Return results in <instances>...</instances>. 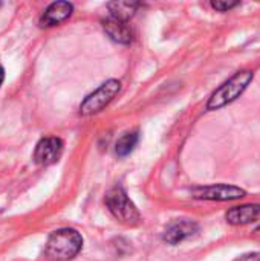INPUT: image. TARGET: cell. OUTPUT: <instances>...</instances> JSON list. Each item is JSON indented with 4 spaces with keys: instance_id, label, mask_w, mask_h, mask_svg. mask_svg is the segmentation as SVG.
Listing matches in <instances>:
<instances>
[{
    "instance_id": "obj_1",
    "label": "cell",
    "mask_w": 260,
    "mask_h": 261,
    "mask_svg": "<svg viewBox=\"0 0 260 261\" xmlns=\"http://www.w3.org/2000/svg\"><path fill=\"white\" fill-rule=\"evenodd\" d=\"M253 78H254V73L250 69H244V70L236 72L231 78H228L225 83H222L210 95V98L207 101V110H210V112L219 110V109L234 102L248 89Z\"/></svg>"
},
{
    "instance_id": "obj_2",
    "label": "cell",
    "mask_w": 260,
    "mask_h": 261,
    "mask_svg": "<svg viewBox=\"0 0 260 261\" xmlns=\"http://www.w3.org/2000/svg\"><path fill=\"white\" fill-rule=\"evenodd\" d=\"M83 248V237L75 229H58L54 231L46 243V254L54 260H72L80 254Z\"/></svg>"
},
{
    "instance_id": "obj_3",
    "label": "cell",
    "mask_w": 260,
    "mask_h": 261,
    "mask_svg": "<svg viewBox=\"0 0 260 261\" xmlns=\"http://www.w3.org/2000/svg\"><path fill=\"white\" fill-rule=\"evenodd\" d=\"M106 206L110 214L126 226H136L141 223V214L138 208L121 187H113L106 194Z\"/></svg>"
},
{
    "instance_id": "obj_4",
    "label": "cell",
    "mask_w": 260,
    "mask_h": 261,
    "mask_svg": "<svg viewBox=\"0 0 260 261\" xmlns=\"http://www.w3.org/2000/svg\"><path fill=\"white\" fill-rule=\"evenodd\" d=\"M120 89H121V83L118 80L106 81L95 92H92L90 95H87L84 98V101L80 106V113L87 116V115H95V113L101 112L120 93Z\"/></svg>"
},
{
    "instance_id": "obj_5",
    "label": "cell",
    "mask_w": 260,
    "mask_h": 261,
    "mask_svg": "<svg viewBox=\"0 0 260 261\" xmlns=\"http://www.w3.org/2000/svg\"><path fill=\"white\" fill-rule=\"evenodd\" d=\"M192 196L199 200H211V202H228V200H238L247 196V191L234 187V185H210V187H199L192 190Z\"/></svg>"
},
{
    "instance_id": "obj_6",
    "label": "cell",
    "mask_w": 260,
    "mask_h": 261,
    "mask_svg": "<svg viewBox=\"0 0 260 261\" xmlns=\"http://www.w3.org/2000/svg\"><path fill=\"white\" fill-rule=\"evenodd\" d=\"M63 154V141L58 138H43L34 150V162L40 167H48L55 162Z\"/></svg>"
},
{
    "instance_id": "obj_7",
    "label": "cell",
    "mask_w": 260,
    "mask_h": 261,
    "mask_svg": "<svg viewBox=\"0 0 260 261\" xmlns=\"http://www.w3.org/2000/svg\"><path fill=\"white\" fill-rule=\"evenodd\" d=\"M199 231V226L196 222L187 220V219H181V220H175L172 222L166 232H164V242H167L169 245H179L184 240L196 236Z\"/></svg>"
},
{
    "instance_id": "obj_8",
    "label": "cell",
    "mask_w": 260,
    "mask_h": 261,
    "mask_svg": "<svg viewBox=\"0 0 260 261\" xmlns=\"http://www.w3.org/2000/svg\"><path fill=\"white\" fill-rule=\"evenodd\" d=\"M225 219H227V223H230L233 226H242V225H250V223L259 222L260 203L234 206L227 211Z\"/></svg>"
},
{
    "instance_id": "obj_9",
    "label": "cell",
    "mask_w": 260,
    "mask_h": 261,
    "mask_svg": "<svg viewBox=\"0 0 260 261\" xmlns=\"http://www.w3.org/2000/svg\"><path fill=\"white\" fill-rule=\"evenodd\" d=\"M72 11H74L72 3H69V2H54L44 9V12L41 15V26L49 28V26L60 24V23H63L64 20H67L70 17Z\"/></svg>"
},
{
    "instance_id": "obj_10",
    "label": "cell",
    "mask_w": 260,
    "mask_h": 261,
    "mask_svg": "<svg viewBox=\"0 0 260 261\" xmlns=\"http://www.w3.org/2000/svg\"><path fill=\"white\" fill-rule=\"evenodd\" d=\"M103 29L113 41L120 44H129L132 41V29L127 24V21L109 15L107 18L103 20Z\"/></svg>"
},
{
    "instance_id": "obj_11",
    "label": "cell",
    "mask_w": 260,
    "mask_h": 261,
    "mask_svg": "<svg viewBox=\"0 0 260 261\" xmlns=\"http://www.w3.org/2000/svg\"><path fill=\"white\" fill-rule=\"evenodd\" d=\"M138 6L139 3H135V2H110L107 5L110 11V17H115L123 21H127L130 17H133Z\"/></svg>"
},
{
    "instance_id": "obj_12",
    "label": "cell",
    "mask_w": 260,
    "mask_h": 261,
    "mask_svg": "<svg viewBox=\"0 0 260 261\" xmlns=\"http://www.w3.org/2000/svg\"><path fill=\"white\" fill-rule=\"evenodd\" d=\"M138 141H139V133L138 132H129V133H124L118 141H116V145H115V153L118 158H126L129 156L135 147L138 145Z\"/></svg>"
},
{
    "instance_id": "obj_13",
    "label": "cell",
    "mask_w": 260,
    "mask_h": 261,
    "mask_svg": "<svg viewBox=\"0 0 260 261\" xmlns=\"http://www.w3.org/2000/svg\"><path fill=\"white\" fill-rule=\"evenodd\" d=\"M241 3L239 2H222V0H216V2H211V8L219 11V12H227L236 6H239Z\"/></svg>"
},
{
    "instance_id": "obj_14",
    "label": "cell",
    "mask_w": 260,
    "mask_h": 261,
    "mask_svg": "<svg viewBox=\"0 0 260 261\" xmlns=\"http://www.w3.org/2000/svg\"><path fill=\"white\" fill-rule=\"evenodd\" d=\"M234 261H260V252H250V254L241 255Z\"/></svg>"
},
{
    "instance_id": "obj_15",
    "label": "cell",
    "mask_w": 260,
    "mask_h": 261,
    "mask_svg": "<svg viewBox=\"0 0 260 261\" xmlns=\"http://www.w3.org/2000/svg\"><path fill=\"white\" fill-rule=\"evenodd\" d=\"M3 80H5V69H3V66L0 64V86L3 84Z\"/></svg>"
},
{
    "instance_id": "obj_16",
    "label": "cell",
    "mask_w": 260,
    "mask_h": 261,
    "mask_svg": "<svg viewBox=\"0 0 260 261\" xmlns=\"http://www.w3.org/2000/svg\"><path fill=\"white\" fill-rule=\"evenodd\" d=\"M254 236H256V239H260V226L254 231Z\"/></svg>"
}]
</instances>
